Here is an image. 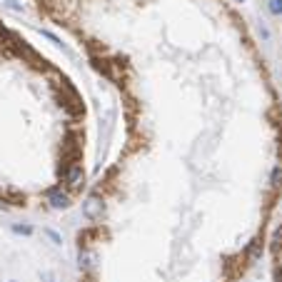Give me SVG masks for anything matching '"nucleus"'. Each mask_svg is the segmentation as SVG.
<instances>
[{
    "label": "nucleus",
    "instance_id": "f257e3e1",
    "mask_svg": "<svg viewBox=\"0 0 282 282\" xmlns=\"http://www.w3.org/2000/svg\"><path fill=\"white\" fill-rule=\"evenodd\" d=\"M103 212H105V202H103V198H98V195H87V198L83 200V217L85 220L95 223V220L103 217Z\"/></svg>",
    "mask_w": 282,
    "mask_h": 282
},
{
    "label": "nucleus",
    "instance_id": "f03ea898",
    "mask_svg": "<svg viewBox=\"0 0 282 282\" xmlns=\"http://www.w3.org/2000/svg\"><path fill=\"white\" fill-rule=\"evenodd\" d=\"M45 198H48V205H50L53 210H68V207L73 205L70 195L62 193V187H50V190L45 193Z\"/></svg>",
    "mask_w": 282,
    "mask_h": 282
},
{
    "label": "nucleus",
    "instance_id": "7ed1b4c3",
    "mask_svg": "<svg viewBox=\"0 0 282 282\" xmlns=\"http://www.w3.org/2000/svg\"><path fill=\"white\" fill-rule=\"evenodd\" d=\"M83 177H85V172L80 165H73V168L65 172V182H68L70 187H80V185H83Z\"/></svg>",
    "mask_w": 282,
    "mask_h": 282
},
{
    "label": "nucleus",
    "instance_id": "20e7f679",
    "mask_svg": "<svg viewBox=\"0 0 282 282\" xmlns=\"http://www.w3.org/2000/svg\"><path fill=\"white\" fill-rule=\"evenodd\" d=\"M78 265H80V270H92L95 267V255L90 253V250H80V255H78Z\"/></svg>",
    "mask_w": 282,
    "mask_h": 282
},
{
    "label": "nucleus",
    "instance_id": "39448f33",
    "mask_svg": "<svg viewBox=\"0 0 282 282\" xmlns=\"http://www.w3.org/2000/svg\"><path fill=\"white\" fill-rule=\"evenodd\" d=\"M267 13L272 18H282V0H267Z\"/></svg>",
    "mask_w": 282,
    "mask_h": 282
},
{
    "label": "nucleus",
    "instance_id": "423d86ee",
    "mask_svg": "<svg viewBox=\"0 0 282 282\" xmlns=\"http://www.w3.org/2000/svg\"><path fill=\"white\" fill-rule=\"evenodd\" d=\"M10 230H13V232H15V235H33V232H35V227L33 225H20V223H15V225L10 227Z\"/></svg>",
    "mask_w": 282,
    "mask_h": 282
},
{
    "label": "nucleus",
    "instance_id": "0eeeda50",
    "mask_svg": "<svg viewBox=\"0 0 282 282\" xmlns=\"http://www.w3.org/2000/svg\"><path fill=\"white\" fill-rule=\"evenodd\" d=\"M280 182H282V168H280V165H275L272 172H270V185H272V187H277Z\"/></svg>",
    "mask_w": 282,
    "mask_h": 282
},
{
    "label": "nucleus",
    "instance_id": "6e6552de",
    "mask_svg": "<svg viewBox=\"0 0 282 282\" xmlns=\"http://www.w3.org/2000/svg\"><path fill=\"white\" fill-rule=\"evenodd\" d=\"M43 232H45V235L50 237V242H53V245H62V235H60V232H55L53 227H45Z\"/></svg>",
    "mask_w": 282,
    "mask_h": 282
},
{
    "label": "nucleus",
    "instance_id": "1a4fd4ad",
    "mask_svg": "<svg viewBox=\"0 0 282 282\" xmlns=\"http://www.w3.org/2000/svg\"><path fill=\"white\" fill-rule=\"evenodd\" d=\"M40 33H43V35H45V38H48V40H53V43H55L57 48H62V50H68V48H65V45H62V40H60V38H57V35H53V33H50V30H40ZM68 53H70V50H68Z\"/></svg>",
    "mask_w": 282,
    "mask_h": 282
},
{
    "label": "nucleus",
    "instance_id": "9d476101",
    "mask_svg": "<svg viewBox=\"0 0 282 282\" xmlns=\"http://www.w3.org/2000/svg\"><path fill=\"white\" fill-rule=\"evenodd\" d=\"M260 38H262V40H270V38H272V35H270V30H267V25H265V23H262V25H260Z\"/></svg>",
    "mask_w": 282,
    "mask_h": 282
},
{
    "label": "nucleus",
    "instance_id": "9b49d317",
    "mask_svg": "<svg viewBox=\"0 0 282 282\" xmlns=\"http://www.w3.org/2000/svg\"><path fill=\"white\" fill-rule=\"evenodd\" d=\"M5 5H8L10 10H18V13H23V5H18V0H5Z\"/></svg>",
    "mask_w": 282,
    "mask_h": 282
},
{
    "label": "nucleus",
    "instance_id": "f8f14e48",
    "mask_svg": "<svg viewBox=\"0 0 282 282\" xmlns=\"http://www.w3.org/2000/svg\"><path fill=\"white\" fill-rule=\"evenodd\" d=\"M280 75H282V60H280Z\"/></svg>",
    "mask_w": 282,
    "mask_h": 282
},
{
    "label": "nucleus",
    "instance_id": "ddd939ff",
    "mask_svg": "<svg viewBox=\"0 0 282 282\" xmlns=\"http://www.w3.org/2000/svg\"><path fill=\"white\" fill-rule=\"evenodd\" d=\"M8 282H18V280H8Z\"/></svg>",
    "mask_w": 282,
    "mask_h": 282
},
{
    "label": "nucleus",
    "instance_id": "4468645a",
    "mask_svg": "<svg viewBox=\"0 0 282 282\" xmlns=\"http://www.w3.org/2000/svg\"><path fill=\"white\" fill-rule=\"evenodd\" d=\"M237 3H245V0H237Z\"/></svg>",
    "mask_w": 282,
    "mask_h": 282
}]
</instances>
